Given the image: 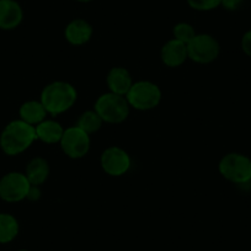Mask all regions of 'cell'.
Listing matches in <instances>:
<instances>
[{"mask_svg":"<svg viewBox=\"0 0 251 251\" xmlns=\"http://www.w3.org/2000/svg\"><path fill=\"white\" fill-rule=\"evenodd\" d=\"M37 139L36 128L23 120L11 121L0 134V148L6 155L24 153Z\"/></svg>","mask_w":251,"mask_h":251,"instance_id":"obj_1","label":"cell"},{"mask_svg":"<svg viewBox=\"0 0 251 251\" xmlns=\"http://www.w3.org/2000/svg\"><path fill=\"white\" fill-rule=\"evenodd\" d=\"M78 93L72 84L66 81H54L43 89L41 102L46 111L53 116L68 111L75 103Z\"/></svg>","mask_w":251,"mask_h":251,"instance_id":"obj_2","label":"cell"},{"mask_svg":"<svg viewBox=\"0 0 251 251\" xmlns=\"http://www.w3.org/2000/svg\"><path fill=\"white\" fill-rule=\"evenodd\" d=\"M95 111L103 122L121 123L128 116L129 103L125 96L107 93L96 100Z\"/></svg>","mask_w":251,"mask_h":251,"instance_id":"obj_3","label":"cell"},{"mask_svg":"<svg viewBox=\"0 0 251 251\" xmlns=\"http://www.w3.org/2000/svg\"><path fill=\"white\" fill-rule=\"evenodd\" d=\"M129 106L141 111L156 107L161 100V91L156 84L151 81H138L131 86L126 95Z\"/></svg>","mask_w":251,"mask_h":251,"instance_id":"obj_4","label":"cell"},{"mask_svg":"<svg viewBox=\"0 0 251 251\" xmlns=\"http://www.w3.org/2000/svg\"><path fill=\"white\" fill-rule=\"evenodd\" d=\"M219 173L234 183H246L251 180V159L239 153L226 154L219 163Z\"/></svg>","mask_w":251,"mask_h":251,"instance_id":"obj_5","label":"cell"},{"mask_svg":"<svg viewBox=\"0 0 251 251\" xmlns=\"http://www.w3.org/2000/svg\"><path fill=\"white\" fill-rule=\"evenodd\" d=\"M31 183L25 174L13 171L0 178V199L5 202H20L27 197Z\"/></svg>","mask_w":251,"mask_h":251,"instance_id":"obj_6","label":"cell"},{"mask_svg":"<svg viewBox=\"0 0 251 251\" xmlns=\"http://www.w3.org/2000/svg\"><path fill=\"white\" fill-rule=\"evenodd\" d=\"M187 54L194 62L207 64L218 57L219 43L211 35H196L187 43Z\"/></svg>","mask_w":251,"mask_h":251,"instance_id":"obj_7","label":"cell"},{"mask_svg":"<svg viewBox=\"0 0 251 251\" xmlns=\"http://www.w3.org/2000/svg\"><path fill=\"white\" fill-rule=\"evenodd\" d=\"M63 151L72 159H80L88 154L90 149V137L78 126L67 128L60 139Z\"/></svg>","mask_w":251,"mask_h":251,"instance_id":"obj_8","label":"cell"},{"mask_svg":"<svg viewBox=\"0 0 251 251\" xmlns=\"http://www.w3.org/2000/svg\"><path fill=\"white\" fill-rule=\"evenodd\" d=\"M101 166L108 175L121 176L131 168V158L122 148L110 147L101 155Z\"/></svg>","mask_w":251,"mask_h":251,"instance_id":"obj_9","label":"cell"},{"mask_svg":"<svg viewBox=\"0 0 251 251\" xmlns=\"http://www.w3.org/2000/svg\"><path fill=\"white\" fill-rule=\"evenodd\" d=\"M24 19V11L16 0H0V30L18 27Z\"/></svg>","mask_w":251,"mask_h":251,"instance_id":"obj_10","label":"cell"},{"mask_svg":"<svg viewBox=\"0 0 251 251\" xmlns=\"http://www.w3.org/2000/svg\"><path fill=\"white\" fill-rule=\"evenodd\" d=\"M187 58V45L175 38L166 42L161 48V60L171 68L180 67Z\"/></svg>","mask_w":251,"mask_h":251,"instance_id":"obj_11","label":"cell"},{"mask_svg":"<svg viewBox=\"0 0 251 251\" xmlns=\"http://www.w3.org/2000/svg\"><path fill=\"white\" fill-rule=\"evenodd\" d=\"M67 41L74 46H81L88 42L93 36V27L83 19H75L67 25L64 31Z\"/></svg>","mask_w":251,"mask_h":251,"instance_id":"obj_12","label":"cell"},{"mask_svg":"<svg viewBox=\"0 0 251 251\" xmlns=\"http://www.w3.org/2000/svg\"><path fill=\"white\" fill-rule=\"evenodd\" d=\"M106 81H107V86L111 93L122 96L127 95L131 86L133 85L129 72L125 68H120V67L111 69L110 73L107 74Z\"/></svg>","mask_w":251,"mask_h":251,"instance_id":"obj_13","label":"cell"},{"mask_svg":"<svg viewBox=\"0 0 251 251\" xmlns=\"http://www.w3.org/2000/svg\"><path fill=\"white\" fill-rule=\"evenodd\" d=\"M35 128L37 139H41V141L47 144H54L60 142L63 133H64V129L62 128V126L52 120L42 121V122L36 126Z\"/></svg>","mask_w":251,"mask_h":251,"instance_id":"obj_14","label":"cell"},{"mask_svg":"<svg viewBox=\"0 0 251 251\" xmlns=\"http://www.w3.org/2000/svg\"><path fill=\"white\" fill-rule=\"evenodd\" d=\"M19 115H20V120L33 126L45 121L47 111L41 101H27L20 106Z\"/></svg>","mask_w":251,"mask_h":251,"instance_id":"obj_15","label":"cell"},{"mask_svg":"<svg viewBox=\"0 0 251 251\" xmlns=\"http://www.w3.org/2000/svg\"><path fill=\"white\" fill-rule=\"evenodd\" d=\"M26 177L28 178L31 185L40 186L47 180L50 175V165L47 160L43 158H35L28 163L26 168Z\"/></svg>","mask_w":251,"mask_h":251,"instance_id":"obj_16","label":"cell"},{"mask_svg":"<svg viewBox=\"0 0 251 251\" xmlns=\"http://www.w3.org/2000/svg\"><path fill=\"white\" fill-rule=\"evenodd\" d=\"M19 222L13 214L0 213V244L13 241L19 234Z\"/></svg>","mask_w":251,"mask_h":251,"instance_id":"obj_17","label":"cell"},{"mask_svg":"<svg viewBox=\"0 0 251 251\" xmlns=\"http://www.w3.org/2000/svg\"><path fill=\"white\" fill-rule=\"evenodd\" d=\"M102 118L98 115L96 111H86L79 117L76 126L79 128L83 129L84 132L90 134L99 131L101 128V126H102Z\"/></svg>","mask_w":251,"mask_h":251,"instance_id":"obj_18","label":"cell"},{"mask_svg":"<svg viewBox=\"0 0 251 251\" xmlns=\"http://www.w3.org/2000/svg\"><path fill=\"white\" fill-rule=\"evenodd\" d=\"M173 32L174 36H175V40L181 41V42L186 43V45L196 36L195 28L187 23H180L177 25H175Z\"/></svg>","mask_w":251,"mask_h":251,"instance_id":"obj_19","label":"cell"},{"mask_svg":"<svg viewBox=\"0 0 251 251\" xmlns=\"http://www.w3.org/2000/svg\"><path fill=\"white\" fill-rule=\"evenodd\" d=\"M222 0H187V4L192 9L199 11H209L218 8Z\"/></svg>","mask_w":251,"mask_h":251,"instance_id":"obj_20","label":"cell"},{"mask_svg":"<svg viewBox=\"0 0 251 251\" xmlns=\"http://www.w3.org/2000/svg\"><path fill=\"white\" fill-rule=\"evenodd\" d=\"M244 0H222L221 5L223 6L226 10L229 11H235L243 5Z\"/></svg>","mask_w":251,"mask_h":251,"instance_id":"obj_21","label":"cell"},{"mask_svg":"<svg viewBox=\"0 0 251 251\" xmlns=\"http://www.w3.org/2000/svg\"><path fill=\"white\" fill-rule=\"evenodd\" d=\"M241 48L246 55L251 57V30L244 33L243 40H241Z\"/></svg>","mask_w":251,"mask_h":251,"instance_id":"obj_22","label":"cell"},{"mask_svg":"<svg viewBox=\"0 0 251 251\" xmlns=\"http://www.w3.org/2000/svg\"><path fill=\"white\" fill-rule=\"evenodd\" d=\"M40 197H41V191H40V188H38V186L31 185L30 191H28L27 197H26V199L30 200V201H37Z\"/></svg>","mask_w":251,"mask_h":251,"instance_id":"obj_23","label":"cell"},{"mask_svg":"<svg viewBox=\"0 0 251 251\" xmlns=\"http://www.w3.org/2000/svg\"><path fill=\"white\" fill-rule=\"evenodd\" d=\"M76 1H80V3H89V1H93V0H76Z\"/></svg>","mask_w":251,"mask_h":251,"instance_id":"obj_24","label":"cell"},{"mask_svg":"<svg viewBox=\"0 0 251 251\" xmlns=\"http://www.w3.org/2000/svg\"><path fill=\"white\" fill-rule=\"evenodd\" d=\"M19 251H27V250H19Z\"/></svg>","mask_w":251,"mask_h":251,"instance_id":"obj_25","label":"cell"}]
</instances>
